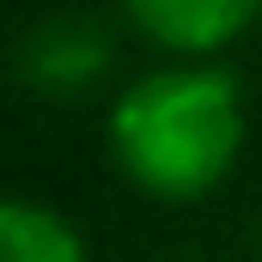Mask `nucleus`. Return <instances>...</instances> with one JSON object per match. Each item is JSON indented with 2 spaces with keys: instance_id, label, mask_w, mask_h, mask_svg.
<instances>
[{
  "instance_id": "1",
  "label": "nucleus",
  "mask_w": 262,
  "mask_h": 262,
  "mask_svg": "<svg viewBox=\"0 0 262 262\" xmlns=\"http://www.w3.org/2000/svg\"><path fill=\"white\" fill-rule=\"evenodd\" d=\"M110 152L116 171L152 201H201L213 195L244 159V85L220 61H165L122 85L110 104Z\"/></svg>"
},
{
  "instance_id": "3",
  "label": "nucleus",
  "mask_w": 262,
  "mask_h": 262,
  "mask_svg": "<svg viewBox=\"0 0 262 262\" xmlns=\"http://www.w3.org/2000/svg\"><path fill=\"white\" fill-rule=\"evenodd\" d=\"M122 12L171 61H213L262 18V0H122Z\"/></svg>"
},
{
  "instance_id": "4",
  "label": "nucleus",
  "mask_w": 262,
  "mask_h": 262,
  "mask_svg": "<svg viewBox=\"0 0 262 262\" xmlns=\"http://www.w3.org/2000/svg\"><path fill=\"white\" fill-rule=\"evenodd\" d=\"M0 262H92L79 226L25 195H0Z\"/></svg>"
},
{
  "instance_id": "2",
  "label": "nucleus",
  "mask_w": 262,
  "mask_h": 262,
  "mask_svg": "<svg viewBox=\"0 0 262 262\" xmlns=\"http://www.w3.org/2000/svg\"><path fill=\"white\" fill-rule=\"evenodd\" d=\"M12 73L25 92L37 98H85L104 73H110V31L85 12H55V18H37L18 49H12Z\"/></svg>"
}]
</instances>
